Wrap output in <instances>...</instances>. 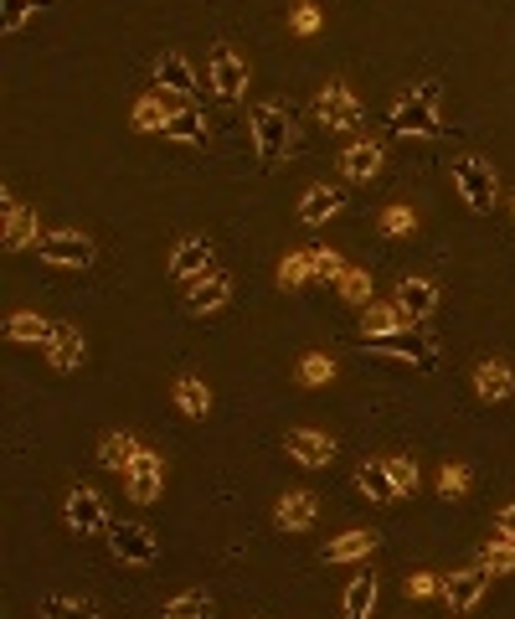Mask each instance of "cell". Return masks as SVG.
<instances>
[{"label":"cell","mask_w":515,"mask_h":619,"mask_svg":"<svg viewBox=\"0 0 515 619\" xmlns=\"http://www.w3.org/2000/svg\"><path fill=\"white\" fill-rule=\"evenodd\" d=\"M295 382L299 388H330L336 382V357H325V351H309V357H299V367H295Z\"/></svg>","instance_id":"836d02e7"},{"label":"cell","mask_w":515,"mask_h":619,"mask_svg":"<svg viewBox=\"0 0 515 619\" xmlns=\"http://www.w3.org/2000/svg\"><path fill=\"white\" fill-rule=\"evenodd\" d=\"M511 212H515V202H511Z\"/></svg>","instance_id":"bcb514c9"},{"label":"cell","mask_w":515,"mask_h":619,"mask_svg":"<svg viewBox=\"0 0 515 619\" xmlns=\"http://www.w3.org/2000/svg\"><path fill=\"white\" fill-rule=\"evenodd\" d=\"M490 594V574L485 568H454V574L443 578V599H449V609L454 615H470V609L485 605Z\"/></svg>","instance_id":"e0dca14e"},{"label":"cell","mask_w":515,"mask_h":619,"mask_svg":"<svg viewBox=\"0 0 515 619\" xmlns=\"http://www.w3.org/2000/svg\"><path fill=\"white\" fill-rule=\"evenodd\" d=\"M377 599H382L377 574H361V578H351V584H346V594H340V615H346V619H371Z\"/></svg>","instance_id":"83f0119b"},{"label":"cell","mask_w":515,"mask_h":619,"mask_svg":"<svg viewBox=\"0 0 515 619\" xmlns=\"http://www.w3.org/2000/svg\"><path fill=\"white\" fill-rule=\"evenodd\" d=\"M248 135H253V151H258V161H264L268 171L284 166V161H289V151H295V120H289V109L274 104V99L253 104Z\"/></svg>","instance_id":"7a4b0ae2"},{"label":"cell","mask_w":515,"mask_h":619,"mask_svg":"<svg viewBox=\"0 0 515 619\" xmlns=\"http://www.w3.org/2000/svg\"><path fill=\"white\" fill-rule=\"evenodd\" d=\"M284 454L305 470H325L336 460V439L325 434V429H289V434H284Z\"/></svg>","instance_id":"9a60e30c"},{"label":"cell","mask_w":515,"mask_h":619,"mask_svg":"<svg viewBox=\"0 0 515 619\" xmlns=\"http://www.w3.org/2000/svg\"><path fill=\"white\" fill-rule=\"evenodd\" d=\"M237 295V279L227 269H212L206 279H196V285H186V310L192 316H217V310H227Z\"/></svg>","instance_id":"5bb4252c"},{"label":"cell","mask_w":515,"mask_h":619,"mask_svg":"<svg viewBox=\"0 0 515 619\" xmlns=\"http://www.w3.org/2000/svg\"><path fill=\"white\" fill-rule=\"evenodd\" d=\"M474 568H485L490 578H511L515 574V543H505V537H490V543L474 553Z\"/></svg>","instance_id":"d6a6232c"},{"label":"cell","mask_w":515,"mask_h":619,"mask_svg":"<svg viewBox=\"0 0 515 619\" xmlns=\"http://www.w3.org/2000/svg\"><path fill=\"white\" fill-rule=\"evenodd\" d=\"M402 331H412V326L392 300H377L361 310V336H367V341H387V336H402Z\"/></svg>","instance_id":"484cf974"},{"label":"cell","mask_w":515,"mask_h":619,"mask_svg":"<svg viewBox=\"0 0 515 619\" xmlns=\"http://www.w3.org/2000/svg\"><path fill=\"white\" fill-rule=\"evenodd\" d=\"M309 258H315V279H330V285H340V274H346V258H340V248H309Z\"/></svg>","instance_id":"60d3db41"},{"label":"cell","mask_w":515,"mask_h":619,"mask_svg":"<svg viewBox=\"0 0 515 619\" xmlns=\"http://www.w3.org/2000/svg\"><path fill=\"white\" fill-rule=\"evenodd\" d=\"M62 527L73 532V537H109V501L93 491V485H73L68 496H62Z\"/></svg>","instance_id":"5b68a950"},{"label":"cell","mask_w":515,"mask_h":619,"mask_svg":"<svg viewBox=\"0 0 515 619\" xmlns=\"http://www.w3.org/2000/svg\"><path fill=\"white\" fill-rule=\"evenodd\" d=\"M454 192L459 202L474 212V217H485V212H495V197H501V171L490 166L485 155H459L454 166Z\"/></svg>","instance_id":"3957f363"},{"label":"cell","mask_w":515,"mask_h":619,"mask_svg":"<svg viewBox=\"0 0 515 619\" xmlns=\"http://www.w3.org/2000/svg\"><path fill=\"white\" fill-rule=\"evenodd\" d=\"M47 367L58 372V378H68V372H83V362H89V341H83V331L78 326H58L52 331V341H47Z\"/></svg>","instance_id":"ac0fdd59"},{"label":"cell","mask_w":515,"mask_h":619,"mask_svg":"<svg viewBox=\"0 0 515 619\" xmlns=\"http://www.w3.org/2000/svg\"><path fill=\"white\" fill-rule=\"evenodd\" d=\"M37 254H42V264H52V269H89L93 258H99V248H93V238L78 233V227H52V233H42Z\"/></svg>","instance_id":"9c48e42d"},{"label":"cell","mask_w":515,"mask_h":619,"mask_svg":"<svg viewBox=\"0 0 515 619\" xmlns=\"http://www.w3.org/2000/svg\"><path fill=\"white\" fill-rule=\"evenodd\" d=\"M490 532H495V537H505V543H515V496L505 501L501 512H495V522H490Z\"/></svg>","instance_id":"ee69618b"},{"label":"cell","mask_w":515,"mask_h":619,"mask_svg":"<svg viewBox=\"0 0 515 619\" xmlns=\"http://www.w3.org/2000/svg\"><path fill=\"white\" fill-rule=\"evenodd\" d=\"M124 491H130L134 506H155L165 496V460L155 450H140L130 470H124Z\"/></svg>","instance_id":"4fadbf2b"},{"label":"cell","mask_w":515,"mask_h":619,"mask_svg":"<svg viewBox=\"0 0 515 619\" xmlns=\"http://www.w3.org/2000/svg\"><path fill=\"white\" fill-rule=\"evenodd\" d=\"M309 279H315V258H309V248H289V254L279 258V285L284 289H305Z\"/></svg>","instance_id":"d590c367"},{"label":"cell","mask_w":515,"mask_h":619,"mask_svg":"<svg viewBox=\"0 0 515 619\" xmlns=\"http://www.w3.org/2000/svg\"><path fill=\"white\" fill-rule=\"evenodd\" d=\"M470 382H474V398L480 403H505V398H515V367L501 362V357H485L470 372Z\"/></svg>","instance_id":"ffe728a7"},{"label":"cell","mask_w":515,"mask_h":619,"mask_svg":"<svg viewBox=\"0 0 515 619\" xmlns=\"http://www.w3.org/2000/svg\"><path fill=\"white\" fill-rule=\"evenodd\" d=\"M320 21H325V16L315 11V6H295V11H289V31H295V37H315V31H320Z\"/></svg>","instance_id":"b9f144b4"},{"label":"cell","mask_w":515,"mask_h":619,"mask_svg":"<svg viewBox=\"0 0 515 619\" xmlns=\"http://www.w3.org/2000/svg\"><path fill=\"white\" fill-rule=\"evenodd\" d=\"M356 491H361L371 506H392V501H398V485H392V475H387V460L356 465Z\"/></svg>","instance_id":"4316f807"},{"label":"cell","mask_w":515,"mask_h":619,"mask_svg":"<svg viewBox=\"0 0 515 619\" xmlns=\"http://www.w3.org/2000/svg\"><path fill=\"white\" fill-rule=\"evenodd\" d=\"M439 594H443L439 574H412L408 578V599H439Z\"/></svg>","instance_id":"7bdbcfd3"},{"label":"cell","mask_w":515,"mask_h":619,"mask_svg":"<svg viewBox=\"0 0 515 619\" xmlns=\"http://www.w3.org/2000/svg\"><path fill=\"white\" fill-rule=\"evenodd\" d=\"M171 403H176L181 419H206V413H212V388H206V378H196V372H181V378L171 382Z\"/></svg>","instance_id":"7402d4cb"},{"label":"cell","mask_w":515,"mask_h":619,"mask_svg":"<svg viewBox=\"0 0 515 619\" xmlns=\"http://www.w3.org/2000/svg\"><path fill=\"white\" fill-rule=\"evenodd\" d=\"M161 619H212V594H206V589L176 594V599H165Z\"/></svg>","instance_id":"e575fe53"},{"label":"cell","mask_w":515,"mask_h":619,"mask_svg":"<svg viewBox=\"0 0 515 619\" xmlns=\"http://www.w3.org/2000/svg\"><path fill=\"white\" fill-rule=\"evenodd\" d=\"M439 104H443V89L433 83V78H423V83L402 89L398 99H392V114H387L392 135H408V140H439V135H443Z\"/></svg>","instance_id":"6da1fadb"},{"label":"cell","mask_w":515,"mask_h":619,"mask_svg":"<svg viewBox=\"0 0 515 619\" xmlns=\"http://www.w3.org/2000/svg\"><path fill=\"white\" fill-rule=\"evenodd\" d=\"M140 450H145V444H140L130 429H109V434L99 439V465L114 470V475H124V470L140 460Z\"/></svg>","instance_id":"d4e9b609"},{"label":"cell","mask_w":515,"mask_h":619,"mask_svg":"<svg viewBox=\"0 0 515 619\" xmlns=\"http://www.w3.org/2000/svg\"><path fill=\"white\" fill-rule=\"evenodd\" d=\"M212 258H217L212 238H202V233H186V238L171 248L165 269H171V279H176V285H196V279H206V274H212Z\"/></svg>","instance_id":"7c38bea8"},{"label":"cell","mask_w":515,"mask_h":619,"mask_svg":"<svg viewBox=\"0 0 515 619\" xmlns=\"http://www.w3.org/2000/svg\"><path fill=\"white\" fill-rule=\"evenodd\" d=\"M367 351L371 357H387V362H408L412 372H433L439 367V357H443V347H439V336L433 331H402V336H387V341H367Z\"/></svg>","instance_id":"277c9868"},{"label":"cell","mask_w":515,"mask_h":619,"mask_svg":"<svg viewBox=\"0 0 515 619\" xmlns=\"http://www.w3.org/2000/svg\"><path fill=\"white\" fill-rule=\"evenodd\" d=\"M340 212H346V197H340L330 182H315L305 186V197H299V223L305 227H325V223H336Z\"/></svg>","instance_id":"44dd1931"},{"label":"cell","mask_w":515,"mask_h":619,"mask_svg":"<svg viewBox=\"0 0 515 619\" xmlns=\"http://www.w3.org/2000/svg\"><path fill=\"white\" fill-rule=\"evenodd\" d=\"M155 93H161L165 104L192 109V99L202 93V78H196V68L186 62V52H161V58H155Z\"/></svg>","instance_id":"ba28073f"},{"label":"cell","mask_w":515,"mask_h":619,"mask_svg":"<svg viewBox=\"0 0 515 619\" xmlns=\"http://www.w3.org/2000/svg\"><path fill=\"white\" fill-rule=\"evenodd\" d=\"M206 89L217 93L222 104H237L248 93V58L233 42H217L206 52Z\"/></svg>","instance_id":"8992f818"},{"label":"cell","mask_w":515,"mask_h":619,"mask_svg":"<svg viewBox=\"0 0 515 619\" xmlns=\"http://www.w3.org/2000/svg\"><path fill=\"white\" fill-rule=\"evenodd\" d=\"M392 305L408 316V326H428V320L439 316L443 289H439V279H428V274H408V279L392 289Z\"/></svg>","instance_id":"8fae6325"},{"label":"cell","mask_w":515,"mask_h":619,"mask_svg":"<svg viewBox=\"0 0 515 619\" xmlns=\"http://www.w3.org/2000/svg\"><path fill=\"white\" fill-rule=\"evenodd\" d=\"M387 475H392V485H398V501L418 491V465H412L408 454H387Z\"/></svg>","instance_id":"ab89813d"},{"label":"cell","mask_w":515,"mask_h":619,"mask_svg":"<svg viewBox=\"0 0 515 619\" xmlns=\"http://www.w3.org/2000/svg\"><path fill=\"white\" fill-rule=\"evenodd\" d=\"M103 543H109L114 563H124V568H150V563L161 558V537L145 522H119V527H109Z\"/></svg>","instance_id":"30bf717a"},{"label":"cell","mask_w":515,"mask_h":619,"mask_svg":"<svg viewBox=\"0 0 515 619\" xmlns=\"http://www.w3.org/2000/svg\"><path fill=\"white\" fill-rule=\"evenodd\" d=\"M412 227H418V212H412L408 202H392V207L382 212V233H387V238H408Z\"/></svg>","instance_id":"f35d334b"},{"label":"cell","mask_w":515,"mask_h":619,"mask_svg":"<svg viewBox=\"0 0 515 619\" xmlns=\"http://www.w3.org/2000/svg\"><path fill=\"white\" fill-rule=\"evenodd\" d=\"M439 496L443 501H464V496H470V465H443L439 470Z\"/></svg>","instance_id":"74e56055"},{"label":"cell","mask_w":515,"mask_h":619,"mask_svg":"<svg viewBox=\"0 0 515 619\" xmlns=\"http://www.w3.org/2000/svg\"><path fill=\"white\" fill-rule=\"evenodd\" d=\"M315 522H320V496H315V491H284V496L274 501V527L289 532V537L309 532Z\"/></svg>","instance_id":"2e32d148"},{"label":"cell","mask_w":515,"mask_h":619,"mask_svg":"<svg viewBox=\"0 0 515 619\" xmlns=\"http://www.w3.org/2000/svg\"><path fill=\"white\" fill-rule=\"evenodd\" d=\"M6 248L11 254H27V248H37L42 243V217H37V207H16L11 217H6Z\"/></svg>","instance_id":"f1b7e54d"},{"label":"cell","mask_w":515,"mask_h":619,"mask_svg":"<svg viewBox=\"0 0 515 619\" xmlns=\"http://www.w3.org/2000/svg\"><path fill=\"white\" fill-rule=\"evenodd\" d=\"M377 547H382V537L371 527H351V532H340V537L325 543V563H361V558H371Z\"/></svg>","instance_id":"603a6c76"},{"label":"cell","mask_w":515,"mask_h":619,"mask_svg":"<svg viewBox=\"0 0 515 619\" xmlns=\"http://www.w3.org/2000/svg\"><path fill=\"white\" fill-rule=\"evenodd\" d=\"M165 140H176V145H192V151H206V145H212V124H206L202 109H171Z\"/></svg>","instance_id":"cb8c5ba5"},{"label":"cell","mask_w":515,"mask_h":619,"mask_svg":"<svg viewBox=\"0 0 515 619\" xmlns=\"http://www.w3.org/2000/svg\"><path fill=\"white\" fill-rule=\"evenodd\" d=\"M315 124H325L330 135H351L361 124V99L346 78H330L320 93H315Z\"/></svg>","instance_id":"52a82bcc"},{"label":"cell","mask_w":515,"mask_h":619,"mask_svg":"<svg viewBox=\"0 0 515 619\" xmlns=\"http://www.w3.org/2000/svg\"><path fill=\"white\" fill-rule=\"evenodd\" d=\"M52 331H58V326H52L47 316H37V310H16V316L6 320V336H11L16 347H47Z\"/></svg>","instance_id":"f546056e"},{"label":"cell","mask_w":515,"mask_h":619,"mask_svg":"<svg viewBox=\"0 0 515 619\" xmlns=\"http://www.w3.org/2000/svg\"><path fill=\"white\" fill-rule=\"evenodd\" d=\"M37 619H99V609L78 594H42L37 599Z\"/></svg>","instance_id":"1f68e13d"},{"label":"cell","mask_w":515,"mask_h":619,"mask_svg":"<svg viewBox=\"0 0 515 619\" xmlns=\"http://www.w3.org/2000/svg\"><path fill=\"white\" fill-rule=\"evenodd\" d=\"M31 16H37V11H6V16H0V31H21Z\"/></svg>","instance_id":"f6af8a7d"},{"label":"cell","mask_w":515,"mask_h":619,"mask_svg":"<svg viewBox=\"0 0 515 619\" xmlns=\"http://www.w3.org/2000/svg\"><path fill=\"white\" fill-rule=\"evenodd\" d=\"M340 300L346 305H356V310H367V305H377L371 300V269H346L340 274Z\"/></svg>","instance_id":"8d00e7d4"},{"label":"cell","mask_w":515,"mask_h":619,"mask_svg":"<svg viewBox=\"0 0 515 619\" xmlns=\"http://www.w3.org/2000/svg\"><path fill=\"white\" fill-rule=\"evenodd\" d=\"M130 124L140 130V135H165V124H171V104H165L161 93H145V99H134Z\"/></svg>","instance_id":"4dcf8cb0"},{"label":"cell","mask_w":515,"mask_h":619,"mask_svg":"<svg viewBox=\"0 0 515 619\" xmlns=\"http://www.w3.org/2000/svg\"><path fill=\"white\" fill-rule=\"evenodd\" d=\"M382 166H387V151L377 145V140H356V145H346V151H340V176H346V182H356V186L377 182V176H382Z\"/></svg>","instance_id":"d6986e66"}]
</instances>
